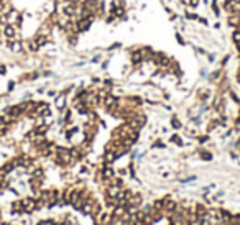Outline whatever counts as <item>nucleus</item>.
Masks as SVG:
<instances>
[{"label": "nucleus", "mask_w": 240, "mask_h": 225, "mask_svg": "<svg viewBox=\"0 0 240 225\" xmlns=\"http://www.w3.org/2000/svg\"><path fill=\"white\" fill-rule=\"evenodd\" d=\"M4 36H7V38L13 40L17 36V28L15 25H5L4 27Z\"/></svg>", "instance_id": "nucleus-1"}, {"label": "nucleus", "mask_w": 240, "mask_h": 225, "mask_svg": "<svg viewBox=\"0 0 240 225\" xmlns=\"http://www.w3.org/2000/svg\"><path fill=\"white\" fill-rule=\"evenodd\" d=\"M36 206H38V204L35 202L33 199H25V201H23V210H28V212H31V210L36 209Z\"/></svg>", "instance_id": "nucleus-2"}, {"label": "nucleus", "mask_w": 240, "mask_h": 225, "mask_svg": "<svg viewBox=\"0 0 240 225\" xmlns=\"http://www.w3.org/2000/svg\"><path fill=\"white\" fill-rule=\"evenodd\" d=\"M71 194H73V189H68V191L63 192L61 202H63V204H71Z\"/></svg>", "instance_id": "nucleus-3"}, {"label": "nucleus", "mask_w": 240, "mask_h": 225, "mask_svg": "<svg viewBox=\"0 0 240 225\" xmlns=\"http://www.w3.org/2000/svg\"><path fill=\"white\" fill-rule=\"evenodd\" d=\"M104 176H105L107 179H112V178H114V173H112L110 168H105L104 169Z\"/></svg>", "instance_id": "nucleus-4"}, {"label": "nucleus", "mask_w": 240, "mask_h": 225, "mask_svg": "<svg viewBox=\"0 0 240 225\" xmlns=\"http://www.w3.org/2000/svg\"><path fill=\"white\" fill-rule=\"evenodd\" d=\"M132 59H133L135 63H138L141 59V51H135L133 53V56H132Z\"/></svg>", "instance_id": "nucleus-5"}, {"label": "nucleus", "mask_w": 240, "mask_h": 225, "mask_svg": "<svg viewBox=\"0 0 240 225\" xmlns=\"http://www.w3.org/2000/svg\"><path fill=\"white\" fill-rule=\"evenodd\" d=\"M56 105H58L59 109H61L63 105H64V97H59V99H58V102H56Z\"/></svg>", "instance_id": "nucleus-6"}, {"label": "nucleus", "mask_w": 240, "mask_h": 225, "mask_svg": "<svg viewBox=\"0 0 240 225\" xmlns=\"http://www.w3.org/2000/svg\"><path fill=\"white\" fill-rule=\"evenodd\" d=\"M189 4L192 5V7H196V5L199 4V0H189Z\"/></svg>", "instance_id": "nucleus-7"}, {"label": "nucleus", "mask_w": 240, "mask_h": 225, "mask_svg": "<svg viewBox=\"0 0 240 225\" xmlns=\"http://www.w3.org/2000/svg\"><path fill=\"white\" fill-rule=\"evenodd\" d=\"M202 158H204V160H210V156L207 155V153H204V155H202Z\"/></svg>", "instance_id": "nucleus-8"}, {"label": "nucleus", "mask_w": 240, "mask_h": 225, "mask_svg": "<svg viewBox=\"0 0 240 225\" xmlns=\"http://www.w3.org/2000/svg\"><path fill=\"white\" fill-rule=\"evenodd\" d=\"M0 125H4V122H2V117H0Z\"/></svg>", "instance_id": "nucleus-9"}]
</instances>
